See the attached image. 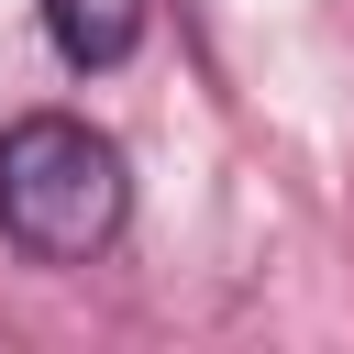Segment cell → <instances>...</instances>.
<instances>
[{
  "mask_svg": "<svg viewBox=\"0 0 354 354\" xmlns=\"http://www.w3.org/2000/svg\"><path fill=\"white\" fill-rule=\"evenodd\" d=\"M133 221V166L100 122L77 111H22L0 122V232L33 266H100Z\"/></svg>",
  "mask_w": 354,
  "mask_h": 354,
  "instance_id": "obj_1",
  "label": "cell"
},
{
  "mask_svg": "<svg viewBox=\"0 0 354 354\" xmlns=\"http://www.w3.org/2000/svg\"><path fill=\"white\" fill-rule=\"evenodd\" d=\"M44 44H55L77 77H111V66L144 44V0H44Z\"/></svg>",
  "mask_w": 354,
  "mask_h": 354,
  "instance_id": "obj_2",
  "label": "cell"
}]
</instances>
